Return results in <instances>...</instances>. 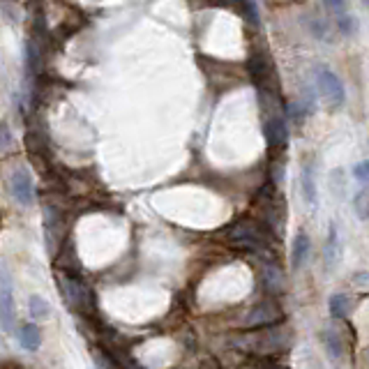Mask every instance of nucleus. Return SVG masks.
Segmentation results:
<instances>
[{
    "mask_svg": "<svg viewBox=\"0 0 369 369\" xmlns=\"http://www.w3.org/2000/svg\"><path fill=\"white\" fill-rule=\"evenodd\" d=\"M51 307H48V302L44 298H39V295H32L30 298V314L35 318H46Z\"/></svg>",
    "mask_w": 369,
    "mask_h": 369,
    "instance_id": "nucleus-17",
    "label": "nucleus"
},
{
    "mask_svg": "<svg viewBox=\"0 0 369 369\" xmlns=\"http://www.w3.org/2000/svg\"><path fill=\"white\" fill-rule=\"evenodd\" d=\"M351 309H354V300L349 298V295L344 293H335L330 298V314L335 318H344L351 314Z\"/></svg>",
    "mask_w": 369,
    "mask_h": 369,
    "instance_id": "nucleus-15",
    "label": "nucleus"
},
{
    "mask_svg": "<svg viewBox=\"0 0 369 369\" xmlns=\"http://www.w3.org/2000/svg\"><path fill=\"white\" fill-rule=\"evenodd\" d=\"M282 307L275 300H266L257 305L247 316H245L242 325L245 328H264V325H275L282 321Z\"/></svg>",
    "mask_w": 369,
    "mask_h": 369,
    "instance_id": "nucleus-4",
    "label": "nucleus"
},
{
    "mask_svg": "<svg viewBox=\"0 0 369 369\" xmlns=\"http://www.w3.org/2000/svg\"><path fill=\"white\" fill-rule=\"evenodd\" d=\"M58 286H60L65 300H67V305L72 309L84 311V314H95V309H97L95 295H93V291H90L84 282L79 280L77 275L63 273V277H58Z\"/></svg>",
    "mask_w": 369,
    "mask_h": 369,
    "instance_id": "nucleus-2",
    "label": "nucleus"
},
{
    "mask_svg": "<svg viewBox=\"0 0 369 369\" xmlns=\"http://www.w3.org/2000/svg\"><path fill=\"white\" fill-rule=\"evenodd\" d=\"M247 67H250V74H252V81L259 88H264L266 81H270V63H268L266 56L254 53L250 58V63H247Z\"/></svg>",
    "mask_w": 369,
    "mask_h": 369,
    "instance_id": "nucleus-10",
    "label": "nucleus"
},
{
    "mask_svg": "<svg viewBox=\"0 0 369 369\" xmlns=\"http://www.w3.org/2000/svg\"><path fill=\"white\" fill-rule=\"evenodd\" d=\"M325 10L335 16V21H337L339 30L344 35H351L354 32V16L347 12V0H323Z\"/></svg>",
    "mask_w": 369,
    "mask_h": 369,
    "instance_id": "nucleus-8",
    "label": "nucleus"
},
{
    "mask_svg": "<svg viewBox=\"0 0 369 369\" xmlns=\"http://www.w3.org/2000/svg\"><path fill=\"white\" fill-rule=\"evenodd\" d=\"M302 196H305V201L309 203L311 208H316V183H314V167H311V162L305 167H302Z\"/></svg>",
    "mask_w": 369,
    "mask_h": 369,
    "instance_id": "nucleus-13",
    "label": "nucleus"
},
{
    "mask_svg": "<svg viewBox=\"0 0 369 369\" xmlns=\"http://www.w3.org/2000/svg\"><path fill=\"white\" fill-rule=\"evenodd\" d=\"M354 176L360 180V183H369V160L358 164V167L354 169Z\"/></svg>",
    "mask_w": 369,
    "mask_h": 369,
    "instance_id": "nucleus-21",
    "label": "nucleus"
},
{
    "mask_svg": "<svg viewBox=\"0 0 369 369\" xmlns=\"http://www.w3.org/2000/svg\"><path fill=\"white\" fill-rule=\"evenodd\" d=\"M26 67H28L30 77H35L37 67H39V51H37V46L32 44V42L26 44Z\"/></svg>",
    "mask_w": 369,
    "mask_h": 369,
    "instance_id": "nucleus-18",
    "label": "nucleus"
},
{
    "mask_svg": "<svg viewBox=\"0 0 369 369\" xmlns=\"http://www.w3.org/2000/svg\"><path fill=\"white\" fill-rule=\"evenodd\" d=\"M226 242L245 252H264L270 245V238L259 221L238 219L233 226L226 228Z\"/></svg>",
    "mask_w": 369,
    "mask_h": 369,
    "instance_id": "nucleus-1",
    "label": "nucleus"
},
{
    "mask_svg": "<svg viewBox=\"0 0 369 369\" xmlns=\"http://www.w3.org/2000/svg\"><path fill=\"white\" fill-rule=\"evenodd\" d=\"M266 138H268L270 150L275 153L286 150V145H289V125H286L282 113H273L270 120L266 122Z\"/></svg>",
    "mask_w": 369,
    "mask_h": 369,
    "instance_id": "nucleus-7",
    "label": "nucleus"
},
{
    "mask_svg": "<svg viewBox=\"0 0 369 369\" xmlns=\"http://www.w3.org/2000/svg\"><path fill=\"white\" fill-rule=\"evenodd\" d=\"M10 192L21 206H32L35 201V187H32L30 171L26 167H19L10 178Z\"/></svg>",
    "mask_w": 369,
    "mask_h": 369,
    "instance_id": "nucleus-6",
    "label": "nucleus"
},
{
    "mask_svg": "<svg viewBox=\"0 0 369 369\" xmlns=\"http://www.w3.org/2000/svg\"><path fill=\"white\" fill-rule=\"evenodd\" d=\"M342 257V240H339V228L337 224H330V233H328L325 247H323V266L328 270H332L337 266V261Z\"/></svg>",
    "mask_w": 369,
    "mask_h": 369,
    "instance_id": "nucleus-9",
    "label": "nucleus"
},
{
    "mask_svg": "<svg viewBox=\"0 0 369 369\" xmlns=\"http://www.w3.org/2000/svg\"><path fill=\"white\" fill-rule=\"evenodd\" d=\"M323 344H325V351L328 356L332 360H339L344 356V351H347V344H344V337L337 328H325L323 330Z\"/></svg>",
    "mask_w": 369,
    "mask_h": 369,
    "instance_id": "nucleus-11",
    "label": "nucleus"
},
{
    "mask_svg": "<svg viewBox=\"0 0 369 369\" xmlns=\"http://www.w3.org/2000/svg\"><path fill=\"white\" fill-rule=\"evenodd\" d=\"M307 257H309V235L298 233L291 245V268L298 270L307 261Z\"/></svg>",
    "mask_w": 369,
    "mask_h": 369,
    "instance_id": "nucleus-12",
    "label": "nucleus"
},
{
    "mask_svg": "<svg viewBox=\"0 0 369 369\" xmlns=\"http://www.w3.org/2000/svg\"><path fill=\"white\" fill-rule=\"evenodd\" d=\"M316 88L330 109H339L344 100H347V93H344L339 77L330 67H325V65H318L316 67Z\"/></svg>",
    "mask_w": 369,
    "mask_h": 369,
    "instance_id": "nucleus-3",
    "label": "nucleus"
},
{
    "mask_svg": "<svg viewBox=\"0 0 369 369\" xmlns=\"http://www.w3.org/2000/svg\"><path fill=\"white\" fill-rule=\"evenodd\" d=\"M19 342H21V347L26 349V351H37L39 349V342H42L39 328L32 325V323H26L19 330Z\"/></svg>",
    "mask_w": 369,
    "mask_h": 369,
    "instance_id": "nucleus-14",
    "label": "nucleus"
},
{
    "mask_svg": "<svg viewBox=\"0 0 369 369\" xmlns=\"http://www.w3.org/2000/svg\"><path fill=\"white\" fill-rule=\"evenodd\" d=\"M0 321L7 332L14 330L16 325V307H14V295H12V280L7 275V270L3 273L0 268Z\"/></svg>",
    "mask_w": 369,
    "mask_h": 369,
    "instance_id": "nucleus-5",
    "label": "nucleus"
},
{
    "mask_svg": "<svg viewBox=\"0 0 369 369\" xmlns=\"http://www.w3.org/2000/svg\"><path fill=\"white\" fill-rule=\"evenodd\" d=\"M266 286H268L270 293H280L282 291L284 280H282V273L275 266L273 268H266Z\"/></svg>",
    "mask_w": 369,
    "mask_h": 369,
    "instance_id": "nucleus-16",
    "label": "nucleus"
},
{
    "mask_svg": "<svg viewBox=\"0 0 369 369\" xmlns=\"http://www.w3.org/2000/svg\"><path fill=\"white\" fill-rule=\"evenodd\" d=\"M240 5H242L245 14H247V19L254 23V26H259V10H257V3H254V0H240Z\"/></svg>",
    "mask_w": 369,
    "mask_h": 369,
    "instance_id": "nucleus-19",
    "label": "nucleus"
},
{
    "mask_svg": "<svg viewBox=\"0 0 369 369\" xmlns=\"http://www.w3.org/2000/svg\"><path fill=\"white\" fill-rule=\"evenodd\" d=\"M12 143H14V138H12L10 127H7V122H0V150H7Z\"/></svg>",
    "mask_w": 369,
    "mask_h": 369,
    "instance_id": "nucleus-20",
    "label": "nucleus"
}]
</instances>
